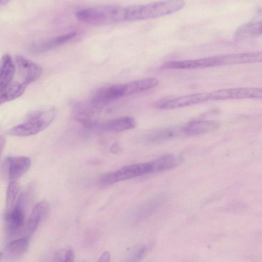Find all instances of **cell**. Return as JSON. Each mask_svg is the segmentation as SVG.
Segmentation results:
<instances>
[{"label":"cell","mask_w":262,"mask_h":262,"mask_svg":"<svg viewBox=\"0 0 262 262\" xmlns=\"http://www.w3.org/2000/svg\"><path fill=\"white\" fill-rule=\"evenodd\" d=\"M2 258H3V254L0 252V260L2 259Z\"/></svg>","instance_id":"obj_29"},{"label":"cell","mask_w":262,"mask_h":262,"mask_svg":"<svg viewBox=\"0 0 262 262\" xmlns=\"http://www.w3.org/2000/svg\"><path fill=\"white\" fill-rule=\"evenodd\" d=\"M15 72L11 56L9 54H4L0 61V93L12 82Z\"/></svg>","instance_id":"obj_15"},{"label":"cell","mask_w":262,"mask_h":262,"mask_svg":"<svg viewBox=\"0 0 262 262\" xmlns=\"http://www.w3.org/2000/svg\"><path fill=\"white\" fill-rule=\"evenodd\" d=\"M159 80L157 78H146L136 80L123 84V96L141 93L157 86Z\"/></svg>","instance_id":"obj_14"},{"label":"cell","mask_w":262,"mask_h":262,"mask_svg":"<svg viewBox=\"0 0 262 262\" xmlns=\"http://www.w3.org/2000/svg\"><path fill=\"white\" fill-rule=\"evenodd\" d=\"M184 0H162L126 7L125 20H143L171 14L182 9Z\"/></svg>","instance_id":"obj_2"},{"label":"cell","mask_w":262,"mask_h":262,"mask_svg":"<svg viewBox=\"0 0 262 262\" xmlns=\"http://www.w3.org/2000/svg\"><path fill=\"white\" fill-rule=\"evenodd\" d=\"M29 238H19L9 243L5 248V256L9 260L19 258L24 254L28 247Z\"/></svg>","instance_id":"obj_18"},{"label":"cell","mask_w":262,"mask_h":262,"mask_svg":"<svg viewBox=\"0 0 262 262\" xmlns=\"http://www.w3.org/2000/svg\"><path fill=\"white\" fill-rule=\"evenodd\" d=\"M48 210L49 205L45 201L39 202L33 207L26 226V233L28 238L36 231Z\"/></svg>","instance_id":"obj_13"},{"label":"cell","mask_w":262,"mask_h":262,"mask_svg":"<svg viewBox=\"0 0 262 262\" xmlns=\"http://www.w3.org/2000/svg\"><path fill=\"white\" fill-rule=\"evenodd\" d=\"M178 137H183L182 125L158 129L150 133L147 136L150 142H161Z\"/></svg>","instance_id":"obj_17"},{"label":"cell","mask_w":262,"mask_h":262,"mask_svg":"<svg viewBox=\"0 0 262 262\" xmlns=\"http://www.w3.org/2000/svg\"><path fill=\"white\" fill-rule=\"evenodd\" d=\"M147 250V248L145 247H142L137 249L132 257V260L136 261L140 259L143 255L145 253Z\"/></svg>","instance_id":"obj_24"},{"label":"cell","mask_w":262,"mask_h":262,"mask_svg":"<svg viewBox=\"0 0 262 262\" xmlns=\"http://www.w3.org/2000/svg\"><path fill=\"white\" fill-rule=\"evenodd\" d=\"M20 189L19 184L16 181H11L9 183L6 193V202L7 209L13 208L16 204Z\"/></svg>","instance_id":"obj_23"},{"label":"cell","mask_w":262,"mask_h":262,"mask_svg":"<svg viewBox=\"0 0 262 262\" xmlns=\"http://www.w3.org/2000/svg\"><path fill=\"white\" fill-rule=\"evenodd\" d=\"M110 254L108 252H104L99 258V261H109Z\"/></svg>","instance_id":"obj_27"},{"label":"cell","mask_w":262,"mask_h":262,"mask_svg":"<svg viewBox=\"0 0 262 262\" xmlns=\"http://www.w3.org/2000/svg\"><path fill=\"white\" fill-rule=\"evenodd\" d=\"M248 53H232L216 55L196 59L171 61L163 63L162 70H192L222 66L248 63L250 61Z\"/></svg>","instance_id":"obj_1"},{"label":"cell","mask_w":262,"mask_h":262,"mask_svg":"<svg viewBox=\"0 0 262 262\" xmlns=\"http://www.w3.org/2000/svg\"><path fill=\"white\" fill-rule=\"evenodd\" d=\"M221 123L212 120L195 119L182 125L183 137L195 136L209 133L217 129Z\"/></svg>","instance_id":"obj_11"},{"label":"cell","mask_w":262,"mask_h":262,"mask_svg":"<svg viewBox=\"0 0 262 262\" xmlns=\"http://www.w3.org/2000/svg\"><path fill=\"white\" fill-rule=\"evenodd\" d=\"M153 172L168 170L179 164L177 158L173 155L167 154L162 156L151 162Z\"/></svg>","instance_id":"obj_22"},{"label":"cell","mask_w":262,"mask_h":262,"mask_svg":"<svg viewBox=\"0 0 262 262\" xmlns=\"http://www.w3.org/2000/svg\"><path fill=\"white\" fill-rule=\"evenodd\" d=\"M10 1L11 0H0V5L6 4Z\"/></svg>","instance_id":"obj_28"},{"label":"cell","mask_w":262,"mask_h":262,"mask_svg":"<svg viewBox=\"0 0 262 262\" xmlns=\"http://www.w3.org/2000/svg\"><path fill=\"white\" fill-rule=\"evenodd\" d=\"M25 196V194H20L14 206L7 209L5 213V227L9 237L18 236L23 230L25 221L23 207Z\"/></svg>","instance_id":"obj_6"},{"label":"cell","mask_w":262,"mask_h":262,"mask_svg":"<svg viewBox=\"0 0 262 262\" xmlns=\"http://www.w3.org/2000/svg\"><path fill=\"white\" fill-rule=\"evenodd\" d=\"M208 93L209 99L211 100L262 98V90L258 88H229L219 90Z\"/></svg>","instance_id":"obj_7"},{"label":"cell","mask_w":262,"mask_h":262,"mask_svg":"<svg viewBox=\"0 0 262 262\" xmlns=\"http://www.w3.org/2000/svg\"><path fill=\"white\" fill-rule=\"evenodd\" d=\"M261 21L249 22L241 25L235 32V37L237 39H246L258 37L261 34Z\"/></svg>","instance_id":"obj_19"},{"label":"cell","mask_w":262,"mask_h":262,"mask_svg":"<svg viewBox=\"0 0 262 262\" xmlns=\"http://www.w3.org/2000/svg\"><path fill=\"white\" fill-rule=\"evenodd\" d=\"M31 165L30 159L24 156H9L3 164L4 169L10 181H15L23 176Z\"/></svg>","instance_id":"obj_10"},{"label":"cell","mask_w":262,"mask_h":262,"mask_svg":"<svg viewBox=\"0 0 262 262\" xmlns=\"http://www.w3.org/2000/svg\"><path fill=\"white\" fill-rule=\"evenodd\" d=\"M126 7L100 5L84 8L76 12L81 22L93 25H110L126 21Z\"/></svg>","instance_id":"obj_3"},{"label":"cell","mask_w":262,"mask_h":262,"mask_svg":"<svg viewBox=\"0 0 262 262\" xmlns=\"http://www.w3.org/2000/svg\"><path fill=\"white\" fill-rule=\"evenodd\" d=\"M6 143L5 137L2 135H0V158L4 150Z\"/></svg>","instance_id":"obj_26"},{"label":"cell","mask_w":262,"mask_h":262,"mask_svg":"<svg viewBox=\"0 0 262 262\" xmlns=\"http://www.w3.org/2000/svg\"><path fill=\"white\" fill-rule=\"evenodd\" d=\"M56 111L52 108L31 114L27 120L11 128L9 135L17 137H26L36 134L48 127L53 122Z\"/></svg>","instance_id":"obj_4"},{"label":"cell","mask_w":262,"mask_h":262,"mask_svg":"<svg viewBox=\"0 0 262 262\" xmlns=\"http://www.w3.org/2000/svg\"><path fill=\"white\" fill-rule=\"evenodd\" d=\"M136 126V121L133 117L123 116L109 120L103 124L101 127L104 130L119 132L134 128Z\"/></svg>","instance_id":"obj_16"},{"label":"cell","mask_w":262,"mask_h":262,"mask_svg":"<svg viewBox=\"0 0 262 262\" xmlns=\"http://www.w3.org/2000/svg\"><path fill=\"white\" fill-rule=\"evenodd\" d=\"M208 93H197L161 101L155 104L160 110H171L188 106L209 100Z\"/></svg>","instance_id":"obj_8"},{"label":"cell","mask_w":262,"mask_h":262,"mask_svg":"<svg viewBox=\"0 0 262 262\" xmlns=\"http://www.w3.org/2000/svg\"><path fill=\"white\" fill-rule=\"evenodd\" d=\"M27 86L23 82L12 81L0 93V105L20 97Z\"/></svg>","instance_id":"obj_20"},{"label":"cell","mask_w":262,"mask_h":262,"mask_svg":"<svg viewBox=\"0 0 262 262\" xmlns=\"http://www.w3.org/2000/svg\"><path fill=\"white\" fill-rule=\"evenodd\" d=\"M15 61L22 82L27 85L40 77L42 70L38 64L20 55L16 56Z\"/></svg>","instance_id":"obj_9"},{"label":"cell","mask_w":262,"mask_h":262,"mask_svg":"<svg viewBox=\"0 0 262 262\" xmlns=\"http://www.w3.org/2000/svg\"><path fill=\"white\" fill-rule=\"evenodd\" d=\"M76 34V32H72L56 37L37 46H35L33 50L36 52H42L52 50L67 42L74 38Z\"/></svg>","instance_id":"obj_21"},{"label":"cell","mask_w":262,"mask_h":262,"mask_svg":"<svg viewBox=\"0 0 262 262\" xmlns=\"http://www.w3.org/2000/svg\"><path fill=\"white\" fill-rule=\"evenodd\" d=\"M122 97H123V84H114L96 90L91 101L100 106Z\"/></svg>","instance_id":"obj_12"},{"label":"cell","mask_w":262,"mask_h":262,"mask_svg":"<svg viewBox=\"0 0 262 262\" xmlns=\"http://www.w3.org/2000/svg\"><path fill=\"white\" fill-rule=\"evenodd\" d=\"M152 172L151 162L132 164L103 174L100 178L99 183L105 186Z\"/></svg>","instance_id":"obj_5"},{"label":"cell","mask_w":262,"mask_h":262,"mask_svg":"<svg viewBox=\"0 0 262 262\" xmlns=\"http://www.w3.org/2000/svg\"><path fill=\"white\" fill-rule=\"evenodd\" d=\"M64 260V261H73L74 259V254L72 250L70 249L65 253Z\"/></svg>","instance_id":"obj_25"}]
</instances>
